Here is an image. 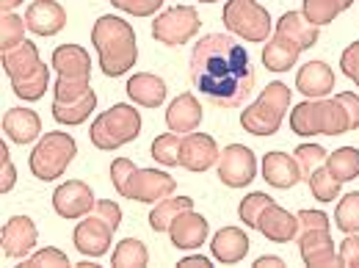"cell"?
Instances as JSON below:
<instances>
[{"instance_id":"cell-42","label":"cell","mask_w":359,"mask_h":268,"mask_svg":"<svg viewBox=\"0 0 359 268\" xmlns=\"http://www.w3.org/2000/svg\"><path fill=\"white\" fill-rule=\"evenodd\" d=\"M22 266H28V268H45V266L67 268V266H69V257H67V255H64L61 249H53V246H45V249H39V252L28 255Z\"/></svg>"},{"instance_id":"cell-51","label":"cell","mask_w":359,"mask_h":268,"mask_svg":"<svg viewBox=\"0 0 359 268\" xmlns=\"http://www.w3.org/2000/svg\"><path fill=\"white\" fill-rule=\"evenodd\" d=\"M180 268H210V257H205V255H188V257H182L177 263Z\"/></svg>"},{"instance_id":"cell-32","label":"cell","mask_w":359,"mask_h":268,"mask_svg":"<svg viewBox=\"0 0 359 268\" xmlns=\"http://www.w3.org/2000/svg\"><path fill=\"white\" fill-rule=\"evenodd\" d=\"M354 0H304L302 6V14L313 22L315 28L320 25H329L337 20V14H343Z\"/></svg>"},{"instance_id":"cell-16","label":"cell","mask_w":359,"mask_h":268,"mask_svg":"<svg viewBox=\"0 0 359 268\" xmlns=\"http://www.w3.org/2000/svg\"><path fill=\"white\" fill-rule=\"evenodd\" d=\"M257 229L269 238L271 243H290V241H296V238H299L302 224H299V216H293V213H290V210H285L282 205L271 202L269 208L260 213Z\"/></svg>"},{"instance_id":"cell-20","label":"cell","mask_w":359,"mask_h":268,"mask_svg":"<svg viewBox=\"0 0 359 268\" xmlns=\"http://www.w3.org/2000/svg\"><path fill=\"white\" fill-rule=\"evenodd\" d=\"M249 235L241 229V227H222L213 241H210V252H213V260L224 263V266H235L241 263L246 255H249Z\"/></svg>"},{"instance_id":"cell-39","label":"cell","mask_w":359,"mask_h":268,"mask_svg":"<svg viewBox=\"0 0 359 268\" xmlns=\"http://www.w3.org/2000/svg\"><path fill=\"white\" fill-rule=\"evenodd\" d=\"M25 17H17L14 11L0 17V47L11 50V47L22 45L25 42Z\"/></svg>"},{"instance_id":"cell-33","label":"cell","mask_w":359,"mask_h":268,"mask_svg":"<svg viewBox=\"0 0 359 268\" xmlns=\"http://www.w3.org/2000/svg\"><path fill=\"white\" fill-rule=\"evenodd\" d=\"M149 263V249L138 238H125L116 243V252L111 255V266L116 268H144Z\"/></svg>"},{"instance_id":"cell-38","label":"cell","mask_w":359,"mask_h":268,"mask_svg":"<svg viewBox=\"0 0 359 268\" xmlns=\"http://www.w3.org/2000/svg\"><path fill=\"white\" fill-rule=\"evenodd\" d=\"M271 199L269 194H263V191H252V194H246L243 199H241V205H238V216H241V222L246 224L249 229H257V222H260V213L269 208Z\"/></svg>"},{"instance_id":"cell-36","label":"cell","mask_w":359,"mask_h":268,"mask_svg":"<svg viewBox=\"0 0 359 268\" xmlns=\"http://www.w3.org/2000/svg\"><path fill=\"white\" fill-rule=\"evenodd\" d=\"M180 144H182V135L180 133H163L152 141V158L172 169V166H180Z\"/></svg>"},{"instance_id":"cell-11","label":"cell","mask_w":359,"mask_h":268,"mask_svg":"<svg viewBox=\"0 0 359 268\" xmlns=\"http://www.w3.org/2000/svg\"><path fill=\"white\" fill-rule=\"evenodd\" d=\"M94 191L83 180H67L61 182L55 191H53V210L61 216V219H83L94 210Z\"/></svg>"},{"instance_id":"cell-12","label":"cell","mask_w":359,"mask_h":268,"mask_svg":"<svg viewBox=\"0 0 359 268\" xmlns=\"http://www.w3.org/2000/svg\"><path fill=\"white\" fill-rule=\"evenodd\" d=\"M219 144L216 138L208 133H185L182 135V144H180V166L194 172V175H202L208 172L213 163H219Z\"/></svg>"},{"instance_id":"cell-28","label":"cell","mask_w":359,"mask_h":268,"mask_svg":"<svg viewBox=\"0 0 359 268\" xmlns=\"http://www.w3.org/2000/svg\"><path fill=\"white\" fill-rule=\"evenodd\" d=\"M299 55H302V47L293 45L290 39H285L279 34H273L263 45V67L269 72H287V69L296 67Z\"/></svg>"},{"instance_id":"cell-26","label":"cell","mask_w":359,"mask_h":268,"mask_svg":"<svg viewBox=\"0 0 359 268\" xmlns=\"http://www.w3.org/2000/svg\"><path fill=\"white\" fill-rule=\"evenodd\" d=\"M273 34H279V36L290 39L293 45H299L302 50H310V47L318 42L320 28H315L313 22H310L302 11H285V14L276 20Z\"/></svg>"},{"instance_id":"cell-8","label":"cell","mask_w":359,"mask_h":268,"mask_svg":"<svg viewBox=\"0 0 359 268\" xmlns=\"http://www.w3.org/2000/svg\"><path fill=\"white\" fill-rule=\"evenodd\" d=\"M199 28H202V20H199V11L194 6L166 8L152 20V36L166 47L188 45L199 34Z\"/></svg>"},{"instance_id":"cell-17","label":"cell","mask_w":359,"mask_h":268,"mask_svg":"<svg viewBox=\"0 0 359 268\" xmlns=\"http://www.w3.org/2000/svg\"><path fill=\"white\" fill-rule=\"evenodd\" d=\"M208 232H210V224L205 216H199L196 210H185L180 213L177 219L169 227V238H172V246H177L182 252H194L199 249L205 241H208Z\"/></svg>"},{"instance_id":"cell-15","label":"cell","mask_w":359,"mask_h":268,"mask_svg":"<svg viewBox=\"0 0 359 268\" xmlns=\"http://www.w3.org/2000/svg\"><path fill=\"white\" fill-rule=\"evenodd\" d=\"M299 255L304 260V266L310 268H332L340 266L334 241L329 235V229H302L299 232Z\"/></svg>"},{"instance_id":"cell-24","label":"cell","mask_w":359,"mask_h":268,"mask_svg":"<svg viewBox=\"0 0 359 268\" xmlns=\"http://www.w3.org/2000/svg\"><path fill=\"white\" fill-rule=\"evenodd\" d=\"M39 64H42L39 61V47L34 45L31 39H25L22 45L11 47V50H3V58H0V67L11 81L34 75L39 69Z\"/></svg>"},{"instance_id":"cell-31","label":"cell","mask_w":359,"mask_h":268,"mask_svg":"<svg viewBox=\"0 0 359 268\" xmlns=\"http://www.w3.org/2000/svg\"><path fill=\"white\" fill-rule=\"evenodd\" d=\"M326 172L340 182H348V180L359 177V149L357 147H340L334 152L326 155Z\"/></svg>"},{"instance_id":"cell-48","label":"cell","mask_w":359,"mask_h":268,"mask_svg":"<svg viewBox=\"0 0 359 268\" xmlns=\"http://www.w3.org/2000/svg\"><path fill=\"white\" fill-rule=\"evenodd\" d=\"M91 213L100 216L102 222H108L114 229H119V224H122V210H119V205L111 202V199H97V205H94Z\"/></svg>"},{"instance_id":"cell-3","label":"cell","mask_w":359,"mask_h":268,"mask_svg":"<svg viewBox=\"0 0 359 268\" xmlns=\"http://www.w3.org/2000/svg\"><path fill=\"white\" fill-rule=\"evenodd\" d=\"M290 133L296 135H343L351 133L348 114L337 97L304 100L290 111Z\"/></svg>"},{"instance_id":"cell-19","label":"cell","mask_w":359,"mask_h":268,"mask_svg":"<svg viewBox=\"0 0 359 268\" xmlns=\"http://www.w3.org/2000/svg\"><path fill=\"white\" fill-rule=\"evenodd\" d=\"M263 180L269 182L271 188H293L296 182H302V166L296 161V155H287V152H266L263 155Z\"/></svg>"},{"instance_id":"cell-2","label":"cell","mask_w":359,"mask_h":268,"mask_svg":"<svg viewBox=\"0 0 359 268\" xmlns=\"http://www.w3.org/2000/svg\"><path fill=\"white\" fill-rule=\"evenodd\" d=\"M91 42L100 55V69L108 78L128 75L138 61V42L130 22L116 14H102L91 28Z\"/></svg>"},{"instance_id":"cell-4","label":"cell","mask_w":359,"mask_h":268,"mask_svg":"<svg viewBox=\"0 0 359 268\" xmlns=\"http://www.w3.org/2000/svg\"><path fill=\"white\" fill-rule=\"evenodd\" d=\"M141 135V114L138 108L128 102H116L108 111H102L100 116H94L89 128V138L97 149H119L125 144H130Z\"/></svg>"},{"instance_id":"cell-13","label":"cell","mask_w":359,"mask_h":268,"mask_svg":"<svg viewBox=\"0 0 359 268\" xmlns=\"http://www.w3.org/2000/svg\"><path fill=\"white\" fill-rule=\"evenodd\" d=\"M39 241V229L31 216H11L3 224L0 232V243H3V255L11 260H22L28 257V252L36 246Z\"/></svg>"},{"instance_id":"cell-21","label":"cell","mask_w":359,"mask_h":268,"mask_svg":"<svg viewBox=\"0 0 359 268\" xmlns=\"http://www.w3.org/2000/svg\"><path fill=\"white\" fill-rule=\"evenodd\" d=\"M334 89V72L326 61H307L296 72V91H302L307 100H323Z\"/></svg>"},{"instance_id":"cell-55","label":"cell","mask_w":359,"mask_h":268,"mask_svg":"<svg viewBox=\"0 0 359 268\" xmlns=\"http://www.w3.org/2000/svg\"><path fill=\"white\" fill-rule=\"evenodd\" d=\"M199 3H216V0H199Z\"/></svg>"},{"instance_id":"cell-27","label":"cell","mask_w":359,"mask_h":268,"mask_svg":"<svg viewBox=\"0 0 359 268\" xmlns=\"http://www.w3.org/2000/svg\"><path fill=\"white\" fill-rule=\"evenodd\" d=\"M128 97L141 108H161L166 100V83L152 72H138L128 81Z\"/></svg>"},{"instance_id":"cell-34","label":"cell","mask_w":359,"mask_h":268,"mask_svg":"<svg viewBox=\"0 0 359 268\" xmlns=\"http://www.w3.org/2000/svg\"><path fill=\"white\" fill-rule=\"evenodd\" d=\"M47 81H50V67L39 64V69L28 78H20V81H11V89L20 100H28V102H36L42 100L47 91Z\"/></svg>"},{"instance_id":"cell-30","label":"cell","mask_w":359,"mask_h":268,"mask_svg":"<svg viewBox=\"0 0 359 268\" xmlns=\"http://www.w3.org/2000/svg\"><path fill=\"white\" fill-rule=\"evenodd\" d=\"M185 210H194V199L191 196H166V199L155 202V208L149 213V227L155 232H169L172 222Z\"/></svg>"},{"instance_id":"cell-1","label":"cell","mask_w":359,"mask_h":268,"mask_svg":"<svg viewBox=\"0 0 359 268\" xmlns=\"http://www.w3.org/2000/svg\"><path fill=\"white\" fill-rule=\"evenodd\" d=\"M191 81L216 108H238L257 83L249 50L232 34H208L191 50Z\"/></svg>"},{"instance_id":"cell-10","label":"cell","mask_w":359,"mask_h":268,"mask_svg":"<svg viewBox=\"0 0 359 268\" xmlns=\"http://www.w3.org/2000/svg\"><path fill=\"white\" fill-rule=\"evenodd\" d=\"M177 188V180L172 177L169 172H161V169H135L128 185H125V199H133V202H147V205H155L166 196H172Z\"/></svg>"},{"instance_id":"cell-9","label":"cell","mask_w":359,"mask_h":268,"mask_svg":"<svg viewBox=\"0 0 359 268\" xmlns=\"http://www.w3.org/2000/svg\"><path fill=\"white\" fill-rule=\"evenodd\" d=\"M219 180L226 188H246L257 177V155L246 144H229L219 155Z\"/></svg>"},{"instance_id":"cell-49","label":"cell","mask_w":359,"mask_h":268,"mask_svg":"<svg viewBox=\"0 0 359 268\" xmlns=\"http://www.w3.org/2000/svg\"><path fill=\"white\" fill-rule=\"evenodd\" d=\"M296 216H299L302 229H329V227H332L329 216H326L323 210H299Z\"/></svg>"},{"instance_id":"cell-22","label":"cell","mask_w":359,"mask_h":268,"mask_svg":"<svg viewBox=\"0 0 359 268\" xmlns=\"http://www.w3.org/2000/svg\"><path fill=\"white\" fill-rule=\"evenodd\" d=\"M199 122H202V105L191 91L175 97L172 105L166 108V125L172 133H194L199 128Z\"/></svg>"},{"instance_id":"cell-29","label":"cell","mask_w":359,"mask_h":268,"mask_svg":"<svg viewBox=\"0 0 359 268\" xmlns=\"http://www.w3.org/2000/svg\"><path fill=\"white\" fill-rule=\"evenodd\" d=\"M97 108V91L89 89L75 102H53V119L61 125H83Z\"/></svg>"},{"instance_id":"cell-47","label":"cell","mask_w":359,"mask_h":268,"mask_svg":"<svg viewBox=\"0 0 359 268\" xmlns=\"http://www.w3.org/2000/svg\"><path fill=\"white\" fill-rule=\"evenodd\" d=\"M340 69L346 78H351L359 86V42H351V45L343 50L340 55Z\"/></svg>"},{"instance_id":"cell-46","label":"cell","mask_w":359,"mask_h":268,"mask_svg":"<svg viewBox=\"0 0 359 268\" xmlns=\"http://www.w3.org/2000/svg\"><path fill=\"white\" fill-rule=\"evenodd\" d=\"M337 257H340V266L359 268V232H351V235L340 243Z\"/></svg>"},{"instance_id":"cell-7","label":"cell","mask_w":359,"mask_h":268,"mask_svg":"<svg viewBox=\"0 0 359 268\" xmlns=\"http://www.w3.org/2000/svg\"><path fill=\"white\" fill-rule=\"evenodd\" d=\"M222 20L226 31L243 42L266 45L271 39V14L257 0H226Z\"/></svg>"},{"instance_id":"cell-53","label":"cell","mask_w":359,"mask_h":268,"mask_svg":"<svg viewBox=\"0 0 359 268\" xmlns=\"http://www.w3.org/2000/svg\"><path fill=\"white\" fill-rule=\"evenodd\" d=\"M20 3H22V0H0V11H3V14H8V11H14Z\"/></svg>"},{"instance_id":"cell-25","label":"cell","mask_w":359,"mask_h":268,"mask_svg":"<svg viewBox=\"0 0 359 268\" xmlns=\"http://www.w3.org/2000/svg\"><path fill=\"white\" fill-rule=\"evenodd\" d=\"M53 69L64 78H91V55L81 45H61L53 50Z\"/></svg>"},{"instance_id":"cell-52","label":"cell","mask_w":359,"mask_h":268,"mask_svg":"<svg viewBox=\"0 0 359 268\" xmlns=\"http://www.w3.org/2000/svg\"><path fill=\"white\" fill-rule=\"evenodd\" d=\"M282 266H285V260L282 257H271V255H263V257L255 260V268H282Z\"/></svg>"},{"instance_id":"cell-50","label":"cell","mask_w":359,"mask_h":268,"mask_svg":"<svg viewBox=\"0 0 359 268\" xmlns=\"http://www.w3.org/2000/svg\"><path fill=\"white\" fill-rule=\"evenodd\" d=\"M337 100L343 102V108H346V114H348L351 130H359V94H354V91H340Z\"/></svg>"},{"instance_id":"cell-14","label":"cell","mask_w":359,"mask_h":268,"mask_svg":"<svg viewBox=\"0 0 359 268\" xmlns=\"http://www.w3.org/2000/svg\"><path fill=\"white\" fill-rule=\"evenodd\" d=\"M114 227L108 222H102L100 216H83V222H78L75 227V249L81 252V255H86V257H102V255H108V249H111V241H114Z\"/></svg>"},{"instance_id":"cell-35","label":"cell","mask_w":359,"mask_h":268,"mask_svg":"<svg viewBox=\"0 0 359 268\" xmlns=\"http://www.w3.org/2000/svg\"><path fill=\"white\" fill-rule=\"evenodd\" d=\"M334 224L346 235L359 232V191H351V194L340 196L337 210H334Z\"/></svg>"},{"instance_id":"cell-40","label":"cell","mask_w":359,"mask_h":268,"mask_svg":"<svg viewBox=\"0 0 359 268\" xmlns=\"http://www.w3.org/2000/svg\"><path fill=\"white\" fill-rule=\"evenodd\" d=\"M91 89L89 81H83V78H64V75H58L55 78V86H53V102H75V100H81L86 91Z\"/></svg>"},{"instance_id":"cell-41","label":"cell","mask_w":359,"mask_h":268,"mask_svg":"<svg viewBox=\"0 0 359 268\" xmlns=\"http://www.w3.org/2000/svg\"><path fill=\"white\" fill-rule=\"evenodd\" d=\"M296 161H299V166H302V175L304 180L313 175L315 169H320L323 163H326V149L320 147V144H302V147H296Z\"/></svg>"},{"instance_id":"cell-44","label":"cell","mask_w":359,"mask_h":268,"mask_svg":"<svg viewBox=\"0 0 359 268\" xmlns=\"http://www.w3.org/2000/svg\"><path fill=\"white\" fill-rule=\"evenodd\" d=\"M14 182H17V169H14V163H11V152H8L6 141H3V144H0V194L6 196V194L14 188Z\"/></svg>"},{"instance_id":"cell-23","label":"cell","mask_w":359,"mask_h":268,"mask_svg":"<svg viewBox=\"0 0 359 268\" xmlns=\"http://www.w3.org/2000/svg\"><path fill=\"white\" fill-rule=\"evenodd\" d=\"M3 133L14 144H34L42 135V119L31 108H11L3 116Z\"/></svg>"},{"instance_id":"cell-37","label":"cell","mask_w":359,"mask_h":268,"mask_svg":"<svg viewBox=\"0 0 359 268\" xmlns=\"http://www.w3.org/2000/svg\"><path fill=\"white\" fill-rule=\"evenodd\" d=\"M307 185H310V191H313V196L318 202H334V199H340V185L343 182L332 177L326 172V166H320L307 177Z\"/></svg>"},{"instance_id":"cell-43","label":"cell","mask_w":359,"mask_h":268,"mask_svg":"<svg viewBox=\"0 0 359 268\" xmlns=\"http://www.w3.org/2000/svg\"><path fill=\"white\" fill-rule=\"evenodd\" d=\"M166 0H111V6H116L119 11H128L133 17H152L161 11Z\"/></svg>"},{"instance_id":"cell-45","label":"cell","mask_w":359,"mask_h":268,"mask_svg":"<svg viewBox=\"0 0 359 268\" xmlns=\"http://www.w3.org/2000/svg\"><path fill=\"white\" fill-rule=\"evenodd\" d=\"M135 166L130 158H116L114 163H111V182H114V188H116V194L122 196L125 194V185H128V180H130V175H133Z\"/></svg>"},{"instance_id":"cell-18","label":"cell","mask_w":359,"mask_h":268,"mask_svg":"<svg viewBox=\"0 0 359 268\" xmlns=\"http://www.w3.org/2000/svg\"><path fill=\"white\" fill-rule=\"evenodd\" d=\"M25 25L36 36H55L67 25V11L55 0H34L25 11Z\"/></svg>"},{"instance_id":"cell-6","label":"cell","mask_w":359,"mask_h":268,"mask_svg":"<svg viewBox=\"0 0 359 268\" xmlns=\"http://www.w3.org/2000/svg\"><path fill=\"white\" fill-rule=\"evenodd\" d=\"M78 155V144L69 133H61V130H53L39 138V144L34 147L31 158H28V166L34 172V177L50 182V180H58L67 166L75 161Z\"/></svg>"},{"instance_id":"cell-54","label":"cell","mask_w":359,"mask_h":268,"mask_svg":"<svg viewBox=\"0 0 359 268\" xmlns=\"http://www.w3.org/2000/svg\"><path fill=\"white\" fill-rule=\"evenodd\" d=\"M78 268H94V263H89V260H81V263H75Z\"/></svg>"},{"instance_id":"cell-5","label":"cell","mask_w":359,"mask_h":268,"mask_svg":"<svg viewBox=\"0 0 359 268\" xmlns=\"http://www.w3.org/2000/svg\"><path fill=\"white\" fill-rule=\"evenodd\" d=\"M290 111V89L282 81H273L260 91V97L241 111V128L252 135L279 133L285 114Z\"/></svg>"}]
</instances>
